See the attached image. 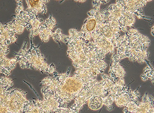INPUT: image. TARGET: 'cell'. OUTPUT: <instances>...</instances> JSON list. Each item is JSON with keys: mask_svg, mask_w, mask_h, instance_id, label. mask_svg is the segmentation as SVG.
Returning a JSON list of instances; mask_svg holds the SVG:
<instances>
[{"mask_svg": "<svg viewBox=\"0 0 154 113\" xmlns=\"http://www.w3.org/2000/svg\"><path fill=\"white\" fill-rule=\"evenodd\" d=\"M151 1H145V0H125L120 1L121 5L125 11L129 12L130 14H134V16L138 17L139 19H146L144 16L143 12L142 10V7H144L147 2Z\"/></svg>", "mask_w": 154, "mask_h": 113, "instance_id": "obj_8", "label": "cell"}, {"mask_svg": "<svg viewBox=\"0 0 154 113\" xmlns=\"http://www.w3.org/2000/svg\"><path fill=\"white\" fill-rule=\"evenodd\" d=\"M28 8L26 11L33 14L35 16L40 13L45 14L48 10L46 4L49 2L47 0H27L26 1Z\"/></svg>", "mask_w": 154, "mask_h": 113, "instance_id": "obj_12", "label": "cell"}, {"mask_svg": "<svg viewBox=\"0 0 154 113\" xmlns=\"http://www.w3.org/2000/svg\"><path fill=\"white\" fill-rule=\"evenodd\" d=\"M62 35H63V33H62L61 30L60 29V28H58L54 32H53L51 37L56 42L60 44V41H61Z\"/></svg>", "mask_w": 154, "mask_h": 113, "instance_id": "obj_22", "label": "cell"}, {"mask_svg": "<svg viewBox=\"0 0 154 113\" xmlns=\"http://www.w3.org/2000/svg\"><path fill=\"white\" fill-rule=\"evenodd\" d=\"M70 71L71 68H68L66 73H56L40 82L43 85L41 89L42 94L54 96L59 103L60 108L66 107L67 104L75 100L82 89L89 83H86L75 75L71 76Z\"/></svg>", "mask_w": 154, "mask_h": 113, "instance_id": "obj_1", "label": "cell"}, {"mask_svg": "<svg viewBox=\"0 0 154 113\" xmlns=\"http://www.w3.org/2000/svg\"><path fill=\"white\" fill-rule=\"evenodd\" d=\"M114 80V82L116 85L119 86H125V79L124 78H117Z\"/></svg>", "mask_w": 154, "mask_h": 113, "instance_id": "obj_25", "label": "cell"}, {"mask_svg": "<svg viewBox=\"0 0 154 113\" xmlns=\"http://www.w3.org/2000/svg\"><path fill=\"white\" fill-rule=\"evenodd\" d=\"M66 44L68 46L67 56L72 60L75 69L91 67V62L84 52V42L80 31L74 28L69 30Z\"/></svg>", "mask_w": 154, "mask_h": 113, "instance_id": "obj_5", "label": "cell"}, {"mask_svg": "<svg viewBox=\"0 0 154 113\" xmlns=\"http://www.w3.org/2000/svg\"><path fill=\"white\" fill-rule=\"evenodd\" d=\"M94 47L101 59L104 60L106 54L114 53L115 47L101 34L95 41L89 42Z\"/></svg>", "mask_w": 154, "mask_h": 113, "instance_id": "obj_9", "label": "cell"}, {"mask_svg": "<svg viewBox=\"0 0 154 113\" xmlns=\"http://www.w3.org/2000/svg\"><path fill=\"white\" fill-rule=\"evenodd\" d=\"M30 38V47L27 49V42L23 43L21 50L15 55L14 58L19 63L22 68H30L37 70L42 73L54 75L56 73V68L53 63L48 65L45 59L44 55L41 52L38 47H35Z\"/></svg>", "mask_w": 154, "mask_h": 113, "instance_id": "obj_2", "label": "cell"}, {"mask_svg": "<svg viewBox=\"0 0 154 113\" xmlns=\"http://www.w3.org/2000/svg\"><path fill=\"white\" fill-rule=\"evenodd\" d=\"M126 35V47L124 57L131 61L143 63L150 55L147 49L151 41L148 37L142 35L138 30L131 28Z\"/></svg>", "mask_w": 154, "mask_h": 113, "instance_id": "obj_3", "label": "cell"}, {"mask_svg": "<svg viewBox=\"0 0 154 113\" xmlns=\"http://www.w3.org/2000/svg\"><path fill=\"white\" fill-rule=\"evenodd\" d=\"M108 2L109 1L95 0L92 2L93 9L88 12V17L84 21L80 31L84 43L95 41L101 35L100 30L105 20L101 14L100 6Z\"/></svg>", "mask_w": 154, "mask_h": 113, "instance_id": "obj_4", "label": "cell"}, {"mask_svg": "<svg viewBox=\"0 0 154 113\" xmlns=\"http://www.w3.org/2000/svg\"><path fill=\"white\" fill-rule=\"evenodd\" d=\"M140 98V94L138 89L131 90L126 86L125 89L115 96L114 102H115L117 106L119 108H122L125 107L131 100L139 99Z\"/></svg>", "mask_w": 154, "mask_h": 113, "instance_id": "obj_10", "label": "cell"}, {"mask_svg": "<svg viewBox=\"0 0 154 113\" xmlns=\"http://www.w3.org/2000/svg\"><path fill=\"white\" fill-rule=\"evenodd\" d=\"M103 98L100 96H94L91 98L88 101V105L91 110H99L103 105Z\"/></svg>", "mask_w": 154, "mask_h": 113, "instance_id": "obj_17", "label": "cell"}, {"mask_svg": "<svg viewBox=\"0 0 154 113\" xmlns=\"http://www.w3.org/2000/svg\"><path fill=\"white\" fill-rule=\"evenodd\" d=\"M152 36H154V27H152Z\"/></svg>", "mask_w": 154, "mask_h": 113, "instance_id": "obj_27", "label": "cell"}, {"mask_svg": "<svg viewBox=\"0 0 154 113\" xmlns=\"http://www.w3.org/2000/svg\"><path fill=\"white\" fill-rule=\"evenodd\" d=\"M133 113H154L153 97L146 93Z\"/></svg>", "mask_w": 154, "mask_h": 113, "instance_id": "obj_13", "label": "cell"}, {"mask_svg": "<svg viewBox=\"0 0 154 113\" xmlns=\"http://www.w3.org/2000/svg\"><path fill=\"white\" fill-rule=\"evenodd\" d=\"M140 102L139 99L134 100L130 101L125 106L123 109V113H133L136 109L139 103Z\"/></svg>", "mask_w": 154, "mask_h": 113, "instance_id": "obj_19", "label": "cell"}, {"mask_svg": "<svg viewBox=\"0 0 154 113\" xmlns=\"http://www.w3.org/2000/svg\"><path fill=\"white\" fill-rule=\"evenodd\" d=\"M17 7L16 9V14H19L20 12L22 11H24V7H23L22 1H17Z\"/></svg>", "mask_w": 154, "mask_h": 113, "instance_id": "obj_24", "label": "cell"}, {"mask_svg": "<svg viewBox=\"0 0 154 113\" xmlns=\"http://www.w3.org/2000/svg\"><path fill=\"white\" fill-rule=\"evenodd\" d=\"M27 93L21 89H11L6 93L3 101L11 113H24L25 103L28 101Z\"/></svg>", "mask_w": 154, "mask_h": 113, "instance_id": "obj_7", "label": "cell"}, {"mask_svg": "<svg viewBox=\"0 0 154 113\" xmlns=\"http://www.w3.org/2000/svg\"><path fill=\"white\" fill-rule=\"evenodd\" d=\"M115 96L112 94H107L106 96L103 98V105L105 106H109L112 105L115 100Z\"/></svg>", "mask_w": 154, "mask_h": 113, "instance_id": "obj_21", "label": "cell"}, {"mask_svg": "<svg viewBox=\"0 0 154 113\" xmlns=\"http://www.w3.org/2000/svg\"><path fill=\"white\" fill-rule=\"evenodd\" d=\"M76 2H85V1H75Z\"/></svg>", "mask_w": 154, "mask_h": 113, "instance_id": "obj_28", "label": "cell"}, {"mask_svg": "<svg viewBox=\"0 0 154 113\" xmlns=\"http://www.w3.org/2000/svg\"><path fill=\"white\" fill-rule=\"evenodd\" d=\"M0 84L7 89H11L14 83L11 78L7 76L0 77Z\"/></svg>", "mask_w": 154, "mask_h": 113, "instance_id": "obj_20", "label": "cell"}, {"mask_svg": "<svg viewBox=\"0 0 154 113\" xmlns=\"http://www.w3.org/2000/svg\"><path fill=\"white\" fill-rule=\"evenodd\" d=\"M57 25L56 20L52 15H50L48 18L42 23L39 30L38 36L43 42L49 41L53 33L52 30Z\"/></svg>", "mask_w": 154, "mask_h": 113, "instance_id": "obj_11", "label": "cell"}, {"mask_svg": "<svg viewBox=\"0 0 154 113\" xmlns=\"http://www.w3.org/2000/svg\"><path fill=\"white\" fill-rule=\"evenodd\" d=\"M17 63L14 58L8 59L4 52H0V74H3L5 76H8Z\"/></svg>", "mask_w": 154, "mask_h": 113, "instance_id": "obj_14", "label": "cell"}, {"mask_svg": "<svg viewBox=\"0 0 154 113\" xmlns=\"http://www.w3.org/2000/svg\"><path fill=\"white\" fill-rule=\"evenodd\" d=\"M108 94L104 87V80L98 81L97 80L91 82L82 89L74 100V105L70 108L75 113H80L83 106L88 102L91 98L98 96L104 98Z\"/></svg>", "mask_w": 154, "mask_h": 113, "instance_id": "obj_6", "label": "cell"}, {"mask_svg": "<svg viewBox=\"0 0 154 113\" xmlns=\"http://www.w3.org/2000/svg\"><path fill=\"white\" fill-rule=\"evenodd\" d=\"M4 26L5 27L6 29L11 31L13 33H14L15 35L18 34L20 35L23 33V31L24 30V26H22L21 25H20L16 22L14 20L12 21H9L5 23V24H3Z\"/></svg>", "mask_w": 154, "mask_h": 113, "instance_id": "obj_16", "label": "cell"}, {"mask_svg": "<svg viewBox=\"0 0 154 113\" xmlns=\"http://www.w3.org/2000/svg\"><path fill=\"white\" fill-rule=\"evenodd\" d=\"M54 113H75L73 111L70 109V108L68 107H62L60 108L57 110L56 111H54Z\"/></svg>", "mask_w": 154, "mask_h": 113, "instance_id": "obj_23", "label": "cell"}, {"mask_svg": "<svg viewBox=\"0 0 154 113\" xmlns=\"http://www.w3.org/2000/svg\"><path fill=\"white\" fill-rule=\"evenodd\" d=\"M107 110L109 111H112L114 109V106H112V105H110L109 106H106Z\"/></svg>", "mask_w": 154, "mask_h": 113, "instance_id": "obj_26", "label": "cell"}, {"mask_svg": "<svg viewBox=\"0 0 154 113\" xmlns=\"http://www.w3.org/2000/svg\"><path fill=\"white\" fill-rule=\"evenodd\" d=\"M141 78L144 81L150 80L154 83V68L152 66L148 65L144 70V73L141 75Z\"/></svg>", "mask_w": 154, "mask_h": 113, "instance_id": "obj_18", "label": "cell"}, {"mask_svg": "<svg viewBox=\"0 0 154 113\" xmlns=\"http://www.w3.org/2000/svg\"><path fill=\"white\" fill-rule=\"evenodd\" d=\"M120 60H119L115 55L112 56L111 59L109 75L113 80L124 78L126 75L124 68L120 64Z\"/></svg>", "mask_w": 154, "mask_h": 113, "instance_id": "obj_15", "label": "cell"}]
</instances>
